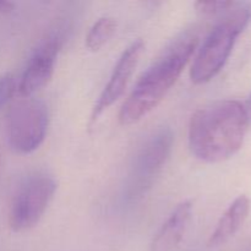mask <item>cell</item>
Returning <instances> with one entry per match:
<instances>
[{
	"instance_id": "3",
	"label": "cell",
	"mask_w": 251,
	"mask_h": 251,
	"mask_svg": "<svg viewBox=\"0 0 251 251\" xmlns=\"http://www.w3.org/2000/svg\"><path fill=\"white\" fill-rule=\"evenodd\" d=\"M250 20V5L234 4L229 14L216 25L199 49L191 65L190 78L195 85L208 82L220 74Z\"/></svg>"
},
{
	"instance_id": "15",
	"label": "cell",
	"mask_w": 251,
	"mask_h": 251,
	"mask_svg": "<svg viewBox=\"0 0 251 251\" xmlns=\"http://www.w3.org/2000/svg\"><path fill=\"white\" fill-rule=\"evenodd\" d=\"M245 108H247L248 114H249V119H250V118H251V95H250V97H249V100H248V105Z\"/></svg>"
},
{
	"instance_id": "11",
	"label": "cell",
	"mask_w": 251,
	"mask_h": 251,
	"mask_svg": "<svg viewBox=\"0 0 251 251\" xmlns=\"http://www.w3.org/2000/svg\"><path fill=\"white\" fill-rule=\"evenodd\" d=\"M118 28V22L112 16L100 17L88 31L85 44L88 50L98 51L113 38Z\"/></svg>"
},
{
	"instance_id": "6",
	"label": "cell",
	"mask_w": 251,
	"mask_h": 251,
	"mask_svg": "<svg viewBox=\"0 0 251 251\" xmlns=\"http://www.w3.org/2000/svg\"><path fill=\"white\" fill-rule=\"evenodd\" d=\"M56 189V180L46 172H34L27 176L12 198L10 228L17 233L33 228L48 210Z\"/></svg>"
},
{
	"instance_id": "1",
	"label": "cell",
	"mask_w": 251,
	"mask_h": 251,
	"mask_svg": "<svg viewBox=\"0 0 251 251\" xmlns=\"http://www.w3.org/2000/svg\"><path fill=\"white\" fill-rule=\"evenodd\" d=\"M248 124L247 108L238 100H217L200 108L189 123L191 153L205 163L227 161L242 149Z\"/></svg>"
},
{
	"instance_id": "2",
	"label": "cell",
	"mask_w": 251,
	"mask_h": 251,
	"mask_svg": "<svg viewBox=\"0 0 251 251\" xmlns=\"http://www.w3.org/2000/svg\"><path fill=\"white\" fill-rule=\"evenodd\" d=\"M198 47V37L185 33L176 38L145 71L119 112L122 125H132L146 117L163 100Z\"/></svg>"
},
{
	"instance_id": "12",
	"label": "cell",
	"mask_w": 251,
	"mask_h": 251,
	"mask_svg": "<svg viewBox=\"0 0 251 251\" xmlns=\"http://www.w3.org/2000/svg\"><path fill=\"white\" fill-rule=\"evenodd\" d=\"M17 91L16 78L12 74L6 73L0 76V110L9 104Z\"/></svg>"
},
{
	"instance_id": "4",
	"label": "cell",
	"mask_w": 251,
	"mask_h": 251,
	"mask_svg": "<svg viewBox=\"0 0 251 251\" xmlns=\"http://www.w3.org/2000/svg\"><path fill=\"white\" fill-rule=\"evenodd\" d=\"M174 135L167 126L150 134L137 150L125 186L127 201L141 199L161 174L173 150Z\"/></svg>"
},
{
	"instance_id": "7",
	"label": "cell",
	"mask_w": 251,
	"mask_h": 251,
	"mask_svg": "<svg viewBox=\"0 0 251 251\" xmlns=\"http://www.w3.org/2000/svg\"><path fill=\"white\" fill-rule=\"evenodd\" d=\"M63 36L54 33L47 37L33 54L29 56L21 80L17 83V91L22 97H33L36 92L48 85L55 68L56 58L63 47Z\"/></svg>"
},
{
	"instance_id": "10",
	"label": "cell",
	"mask_w": 251,
	"mask_h": 251,
	"mask_svg": "<svg viewBox=\"0 0 251 251\" xmlns=\"http://www.w3.org/2000/svg\"><path fill=\"white\" fill-rule=\"evenodd\" d=\"M250 212V200L248 196L240 195L228 206L208 239V247H221L232 239L242 228Z\"/></svg>"
},
{
	"instance_id": "5",
	"label": "cell",
	"mask_w": 251,
	"mask_h": 251,
	"mask_svg": "<svg viewBox=\"0 0 251 251\" xmlns=\"http://www.w3.org/2000/svg\"><path fill=\"white\" fill-rule=\"evenodd\" d=\"M49 109L43 100L24 97L10 109L6 119V140L10 149L28 154L41 147L49 127Z\"/></svg>"
},
{
	"instance_id": "13",
	"label": "cell",
	"mask_w": 251,
	"mask_h": 251,
	"mask_svg": "<svg viewBox=\"0 0 251 251\" xmlns=\"http://www.w3.org/2000/svg\"><path fill=\"white\" fill-rule=\"evenodd\" d=\"M234 4L232 1H198L195 2V7L203 15H216L228 11Z\"/></svg>"
},
{
	"instance_id": "8",
	"label": "cell",
	"mask_w": 251,
	"mask_h": 251,
	"mask_svg": "<svg viewBox=\"0 0 251 251\" xmlns=\"http://www.w3.org/2000/svg\"><path fill=\"white\" fill-rule=\"evenodd\" d=\"M144 50L145 42L142 39H136L123 51L113 69V73L107 85L103 88L97 102L93 105L91 123H95L110 105L114 104L124 95L127 83L130 82L137 65H139Z\"/></svg>"
},
{
	"instance_id": "14",
	"label": "cell",
	"mask_w": 251,
	"mask_h": 251,
	"mask_svg": "<svg viewBox=\"0 0 251 251\" xmlns=\"http://www.w3.org/2000/svg\"><path fill=\"white\" fill-rule=\"evenodd\" d=\"M15 5L11 1H4V0H0V15L9 14L14 10Z\"/></svg>"
},
{
	"instance_id": "9",
	"label": "cell",
	"mask_w": 251,
	"mask_h": 251,
	"mask_svg": "<svg viewBox=\"0 0 251 251\" xmlns=\"http://www.w3.org/2000/svg\"><path fill=\"white\" fill-rule=\"evenodd\" d=\"M193 215L190 200L179 203L162 225L151 244V251H174L184 238Z\"/></svg>"
}]
</instances>
